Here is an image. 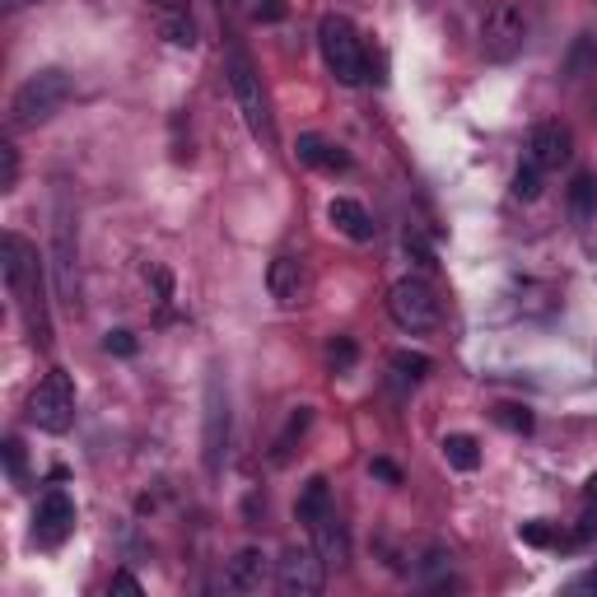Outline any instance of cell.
Listing matches in <instances>:
<instances>
[{"label": "cell", "mask_w": 597, "mask_h": 597, "mask_svg": "<svg viewBox=\"0 0 597 597\" xmlns=\"http://www.w3.org/2000/svg\"><path fill=\"white\" fill-rule=\"evenodd\" d=\"M523 47H528V14H523V6H513V0H500V6L481 19L486 62L504 66V62H513V56H523Z\"/></svg>", "instance_id": "4"}, {"label": "cell", "mask_w": 597, "mask_h": 597, "mask_svg": "<svg viewBox=\"0 0 597 597\" xmlns=\"http://www.w3.org/2000/svg\"><path fill=\"white\" fill-rule=\"evenodd\" d=\"M70 234H66V225H56V290H62V298L75 308V271H70Z\"/></svg>", "instance_id": "21"}, {"label": "cell", "mask_w": 597, "mask_h": 597, "mask_svg": "<svg viewBox=\"0 0 597 597\" xmlns=\"http://www.w3.org/2000/svg\"><path fill=\"white\" fill-rule=\"evenodd\" d=\"M267 290L271 298L281 308H294V304H304V294H308V271L298 257H275L271 271H267Z\"/></svg>", "instance_id": "13"}, {"label": "cell", "mask_w": 597, "mask_h": 597, "mask_svg": "<svg viewBox=\"0 0 597 597\" xmlns=\"http://www.w3.org/2000/svg\"><path fill=\"white\" fill-rule=\"evenodd\" d=\"M355 360H360V350H355L350 336H336V341L327 346V365H332V373H350Z\"/></svg>", "instance_id": "25"}, {"label": "cell", "mask_w": 597, "mask_h": 597, "mask_svg": "<svg viewBox=\"0 0 597 597\" xmlns=\"http://www.w3.org/2000/svg\"><path fill=\"white\" fill-rule=\"evenodd\" d=\"M327 584V561L317 546H290L275 561V588L285 597H317Z\"/></svg>", "instance_id": "7"}, {"label": "cell", "mask_w": 597, "mask_h": 597, "mask_svg": "<svg viewBox=\"0 0 597 597\" xmlns=\"http://www.w3.org/2000/svg\"><path fill=\"white\" fill-rule=\"evenodd\" d=\"M66 98H70V75L62 66L33 70L24 85L14 89V98H10V127L14 131H29V127L52 122V117L66 108Z\"/></svg>", "instance_id": "2"}, {"label": "cell", "mask_w": 597, "mask_h": 597, "mask_svg": "<svg viewBox=\"0 0 597 597\" xmlns=\"http://www.w3.org/2000/svg\"><path fill=\"white\" fill-rule=\"evenodd\" d=\"M513 196H519V202H536V196H542V169L523 164L519 173H513Z\"/></svg>", "instance_id": "26"}, {"label": "cell", "mask_w": 597, "mask_h": 597, "mask_svg": "<svg viewBox=\"0 0 597 597\" xmlns=\"http://www.w3.org/2000/svg\"><path fill=\"white\" fill-rule=\"evenodd\" d=\"M569 210H574V220H588V215L597 210V183L588 173H579L569 183Z\"/></svg>", "instance_id": "22"}, {"label": "cell", "mask_w": 597, "mask_h": 597, "mask_svg": "<svg viewBox=\"0 0 597 597\" xmlns=\"http://www.w3.org/2000/svg\"><path fill=\"white\" fill-rule=\"evenodd\" d=\"M29 421L47 434H66L75 421V383L66 369H52L29 397Z\"/></svg>", "instance_id": "5"}, {"label": "cell", "mask_w": 597, "mask_h": 597, "mask_svg": "<svg viewBox=\"0 0 597 597\" xmlns=\"http://www.w3.org/2000/svg\"><path fill=\"white\" fill-rule=\"evenodd\" d=\"M308 425H313V406H294V411H290V421H285V430H281V439H275L271 463H285V457L294 453V444L308 434Z\"/></svg>", "instance_id": "19"}, {"label": "cell", "mask_w": 597, "mask_h": 597, "mask_svg": "<svg viewBox=\"0 0 597 597\" xmlns=\"http://www.w3.org/2000/svg\"><path fill=\"white\" fill-rule=\"evenodd\" d=\"M388 313H392V323L411 336L439 327V298H434V290L425 281H415V275H406V281H397L388 290Z\"/></svg>", "instance_id": "6"}, {"label": "cell", "mask_w": 597, "mask_h": 597, "mask_svg": "<svg viewBox=\"0 0 597 597\" xmlns=\"http://www.w3.org/2000/svg\"><path fill=\"white\" fill-rule=\"evenodd\" d=\"M584 509H597V476H588V486H584Z\"/></svg>", "instance_id": "35"}, {"label": "cell", "mask_w": 597, "mask_h": 597, "mask_svg": "<svg viewBox=\"0 0 597 597\" xmlns=\"http://www.w3.org/2000/svg\"><path fill=\"white\" fill-rule=\"evenodd\" d=\"M392 369L402 373V378H411V383H421L434 365H430V355H421V350H397L392 355Z\"/></svg>", "instance_id": "23"}, {"label": "cell", "mask_w": 597, "mask_h": 597, "mask_svg": "<svg viewBox=\"0 0 597 597\" xmlns=\"http://www.w3.org/2000/svg\"><path fill=\"white\" fill-rule=\"evenodd\" d=\"M75 532V500L66 490H47L33 509V542L43 551H56Z\"/></svg>", "instance_id": "9"}, {"label": "cell", "mask_w": 597, "mask_h": 597, "mask_svg": "<svg viewBox=\"0 0 597 597\" xmlns=\"http://www.w3.org/2000/svg\"><path fill=\"white\" fill-rule=\"evenodd\" d=\"M267 584H271V561H267L262 546H243L225 569V588L229 593H262Z\"/></svg>", "instance_id": "11"}, {"label": "cell", "mask_w": 597, "mask_h": 597, "mask_svg": "<svg viewBox=\"0 0 597 597\" xmlns=\"http://www.w3.org/2000/svg\"><path fill=\"white\" fill-rule=\"evenodd\" d=\"M6 463H10V481H24V444L6 439Z\"/></svg>", "instance_id": "31"}, {"label": "cell", "mask_w": 597, "mask_h": 597, "mask_svg": "<svg viewBox=\"0 0 597 597\" xmlns=\"http://www.w3.org/2000/svg\"><path fill=\"white\" fill-rule=\"evenodd\" d=\"M332 513H336V509H332V490H327L323 476H313V481L298 490V500H294V519L313 532L323 519H332Z\"/></svg>", "instance_id": "16"}, {"label": "cell", "mask_w": 597, "mask_h": 597, "mask_svg": "<svg viewBox=\"0 0 597 597\" xmlns=\"http://www.w3.org/2000/svg\"><path fill=\"white\" fill-rule=\"evenodd\" d=\"M569 593H597V569H593V574H579V579L569 584Z\"/></svg>", "instance_id": "34"}, {"label": "cell", "mask_w": 597, "mask_h": 597, "mask_svg": "<svg viewBox=\"0 0 597 597\" xmlns=\"http://www.w3.org/2000/svg\"><path fill=\"white\" fill-rule=\"evenodd\" d=\"M108 593H131V597H141L145 588H141V579H131V574H112V584H108Z\"/></svg>", "instance_id": "32"}, {"label": "cell", "mask_w": 597, "mask_h": 597, "mask_svg": "<svg viewBox=\"0 0 597 597\" xmlns=\"http://www.w3.org/2000/svg\"><path fill=\"white\" fill-rule=\"evenodd\" d=\"M569 154H574V141H569V131L561 122H542L532 131V141H528V164H536L542 173H555V169H565L569 164Z\"/></svg>", "instance_id": "10"}, {"label": "cell", "mask_w": 597, "mask_h": 597, "mask_svg": "<svg viewBox=\"0 0 597 597\" xmlns=\"http://www.w3.org/2000/svg\"><path fill=\"white\" fill-rule=\"evenodd\" d=\"M444 457L453 471H476L481 467V444L471 439V434H448L444 439Z\"/></svg>", "instance_id": "20"}, {"label": "cell", "mask_w": 597, "mask_h": 597, "mask_svg": "<svg viewBox=\"0 0 597 597\" xmlns=\"http://www.w3.org/2000/svg\"><path fill=\"white\" fill-rule=\"evenodd\" d=\"M243 14L252 19V24H281V19L290 14L285 0H243Z\"/></svg>", "instance_id": "24"}, {"label": "cell", "mask_w": 597, "mask_h": 597, "mask_svg": "<svg viewBox=\"0 0 597 597\" xmlns=\"http://www.w3.org/2000/svg\"><path fill=\"white\" fill-rule=\"evenodd\" d=\"M327 220L341 229L350 243H369L373 229H378V225H373V215H369L360 202H350V196H336V202L327 206Z\"/></svg>", "instance_id": "14"}, {"label": "cell", "mask_w": 597, "mask_h": 597, "mask_svg": "<svg viewBox=\"0 0 597 597\" xmlns=\"http://www.w3.org/2000/svg\"><path fill=\"white\" fill-rule=\"evenodd\" d=\"M150 6L164 14V37L173 47H196V19L187 10V0H150Z\"/></svg>", "instance_id": "17"}, {"label": "cell", "mask_w": 597, "mask_h": 597, "mask_svg": "<svg viewBox=\"0 0 597 597\" xmlns=\"http://www.w3.org/2000/svg\"><path fill=\"white\" fill-rule=\"evenodd\" d=\"M500 425L513 434H528L532 430V411L528 406H500Z\"/></svg>", "instance_id": "28"}, {"label": "cell", "mask_w": 597, "mask_h": 597, "mask_svg": "<svg viewBox=\"0 0 597 597\" xmlns=\"http://www.w3.org/2000/svg\"><path fill=\"white\" fill-rule=\"evenodd\" d=\"M294 154H298V164L323 169V173H346V169H350V154L336 150L332 141H323V135H298Z\"/></svg>", "instance_id": "15"}, {"label": "cell", "mask_w": 597, "mask_h": 597, "mask_svg": "<svg viewBox=\"0 0 597 597\" xmlns=\"http://www.w3.org/2000/svg\"><path fill=\"white\" fill-rule=\"evenodd\" d=\"M24 6H37V0H6V10L14 14V10H24Z\"/></svg>", "instance_id": "36"}, {"label": "cell", "mask_w": 597, "mask_h": 597, "mask_svg": "<svg viewBox=\"0 0 597 597\" xmlns=\"http://www.w3.org/2000/svg\"><path fill=\"white\" fill-rule=\"evenodd\" d=\"M225 79H229L234 104H238V117H243V127L252 131V141L275 145V127H271V112H267L262 75H257L252 56L238 47V43H229V52H225Z\"/></svg>", "instance_id": "1"}, {"label": "cell", "mask_w": 597, "mask_h": 597, "mask_svg": "<svg viewBox=\"0 0 597 597\" xmlns=\"http://www.w3.org/2000/svg\"><path fill=\"white\" fill-rule=\"evenodd\" d=\"M519 536H523V542H528V546H555V532H551V528H546L542 519H532V523H523V528H519Z\"/></svg>", "instance_id": "29"}, {"label": "cell", "mask_w": 597, "mask_h": 597, "mask_svg": "<svg viewBox=\"0 0 597 597\" xmlns=\"http://www.w3.org/2000/svg\"><path fill=\"white\" fill-rule=\"evenodd\" d=\"M313 546L323 551V561H327V565H346L350 542H346V528H341V519H336V513L313 528Z\"/></svg>", "instance_id": "18"}, {"label": "cell", "mask_w": 597, "mask_h": 597, "mask_svg": "<svg viewBox=\"0 0 597 597\" xmlns=\"http://www.w3.org/2000/svg\"><path fill=\"white\" fill-rule=\"evenodd\" d=\"M0 257H6V285H10V294L14 298H24L29 294V281H37V252L24 243L19 234H6L0 238Z\"/></svg>", "instance_id": "12"}, {"label": "cell", "mask_w": 597, "mask_h": 597, "mask_svg": "<svg viewBox=\"0 0 597 597\" xmlns=\"http://www.w3.org/2000/svg\"><path fill=\"white\" fill-rule=\"evenodd\" d=\"M14 183H19V150L6 141L0 145V192H14Z\"/></svg>", "instance_id": "27"}, {"label": "cell", "mask_w": 597, "mask_h": 597, "mask_svg": "<svg viewBox=\"0 0 597 597\" xmlns=\"http://www.w3.org/2000/svg\"><path fill=\"white\" fill-rule=\"evenodd\" d=\"M202 453H206V471L220 476L225 453H229V392L220 383V373L206 378V439H202Z\"/></svg>", "instance_id": "8"}, {"label": "cell", "mask_w": 597, "mask_h": 597, "mask_svg": "<svg viewBox=\"0 0 597 597\" xmlns=\"http://www.w3.org/2000/svg\"><path fill=\"white\" fill-rule=\"evenodd\" d=\"M220 6H225V0H220Z\"/></svg>", "instance_id": "37"}, {"label": "cell", "mask_w": 597, "mask_h": 597, "mask_svg": "<svg viewBox=\"0 0 597 597\" xmlns=\"http://www.w3.org/2000/svg\"><path fill=\"white\" fill-rule=\"evenodd\" d=\"M317 52H323L327 70L341 79V85H365L369 62H365L360 33H355L346 14H323V24H317Z\"/></svg>", "instance_id": "3"}, {"label": "cell", "mask_w": 597, "mask_h": 597, "mask_svg": "<svg viewBox=\"0 0 597 597\" xmlns=\"http://www.w3.org/2000/svg\"><path fill=\"white\" fill-rule=\"evenodd\" d=\"M135 346H141V341H135L131 332H122V327L104 336V350H108V355H135Z\"/></svg>", "instance_id": "30"}, {"label": "cell", "mask_w": 597, "mask_h": 597, "mask_svg": "<svg viewBox=\"0 0 597 597\" xmlns=\"http://www.w3.org/2000/svg\"><path fill=\"white\" fill-rule=\"evenodd\" d=\"M369 471H373V476H383L388 486H397V481H402V471H397V467L388 463V457H373V467H369Z\"/></svg>", "instance_id": "33"}]
</instances>
